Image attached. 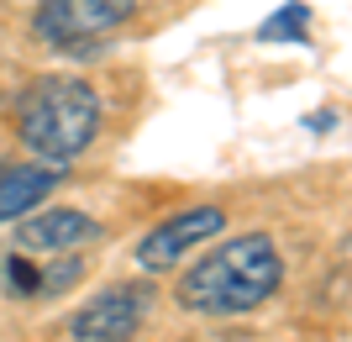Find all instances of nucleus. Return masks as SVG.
<instances>
[{
  "mask_svg": "<svg viewBox=\"0 0 352 342\" xmlns=\"http://www.w3.org/2000/svg\"><path fill=\"white\" fill-rule=\"evenodd\" d=\"M63 179H69V169H53V164H0V226L47 206Z\"/></svg>",
  "mask_w": 352,
  "mask_h": 342,
  "instance_id": "6e6552de",
  "label": "nucleus"
},
{
  "mask_svg": "<svg viewBox=\"0 0 352 342\" xmlns=\"http://www.w3.org/2000/svg\"><path fill=\"white\" fill-rule=\"evenodd\" d=\"M147 316H153V284L147 279L105 284L100 295H89L69 316V342H137Z\"/></svg>",
  "mask_w": 352,
  "mask_h": 342,
  "instance_id": "39448f33",
  "label": "nucleus"
},
{
  "mask_svg": "<svg viewBox=\"0 0 352 342\" xmlns=\"http://www.w3.org/2000/svg\"><path fill=\"white\" fill-rule=\"evenodd\" d=\"M85 279V258L79 253H58V258H37V253H0V290L11 300H53L63 290Z\"/></svg>",
  "mask_w": 352,
  "mask_h": 342,
  "instance_id": "0eeeda50",
  "label": "nucleus"
},
{
  "mask_svg": "<svg viewBox=\"0 0 352 342\" xmlns=\"http://www.w3.org/2000/svg\"><path fill=\"white\" fill-rule=\"evenodd\" d=\"M305 127H310V132H331V127H337V111H310Z\"/></svg>",
  "mask_w": 352,
  "mask_h": 342,
  "instance_id": "9d476101",
  "label": "nucleus"
},
{
  "mask_svg": "<svg viewBox=\"0 0 352 342\" xmlns=\"http://www.w3.org/2000/svg\"><path fill=\"white\" fill-rule=\"evenodd\" d=\"M105 127V105L95 85L79 74H43L16 95V137L37 164L74 169Z\"/></svg>",
  "mask_w": 352,
  "mask_h": 342,
  "instance_id": "f03ea898",
  "label": "nucleus"
},
{
  "mask_svg": "<svg viewBox=\"0 0 352 342\" xmlns=\"http://www.w3.org/2000/svg\"><path fill=\"white\" fill-rule=\"evenodd\" d=\"M252 43H289V47H305L310 43V0H284L279 11H268L252 32Z\"/></svg>",
  "mask_w": 352,
  "mask_h": 342,
  "instance_id": "1a4fd4ad",
  "label": "nucleus"
},
{
  "mask_svg": "<svg viewBox=\"0 0 352 342\" xmlns=\"http://www.w3.org/2000/svg\"><path fill=\"white\" fill-rule=\"evenodd\" d=\"M100 237H105V226L85 206H37L16 222L11 248L16 253H37V258H58V253H79V248H89Z\"/></svg>",
  "mask_w": 352,
  "mask_h": 342,
  "instance_id": "423d86ee",
  "label": "nucleus"
},
{
  "mask_svg": "<svg viewBox=\"0 0 352 342\" xmlns=\"http://www.w3.org/2000/svg\"><path fill=\"white\" fill-rule=\"evenodd\" d=\"M284 290V253L268 232H236V237L216 242L210 253H200L174 284L179 311L190 316H252Z\"/></svg>",
  "mask_w": 352,
  "mask_h": 342,
  "instance_id": "f257e3e1",
  "label": "nucleus"
},
{
  "mask_svg": "<svg viewBox=\"0 0 352 342\" xmlns=\"http://www.w3.org/2000/svg\"><path fill=\"white\" fill-rule=\"evenodd\" d=\"M226 232V211L221 206H184V211H168L158 226H147L142 237H137L132 258L137 268H142L147 279L153 274H168V268H179L184 258L195 253V248H206L210 237H221Z\"/></svg>",
  "mask_w": 352,
  "mask_h": 342,
  "instance_id": "20e7f679",
  "label": "nucleus"
},
{
  "mask_svg": "<svg viewBox=\"0 0 352 342\" xmlns=\"http://www.w3.org/2000/svg\"><path fill=\"white\" fill-rule=\"evenodd\" d=\"M142 0H37L32 37L53 53H95L137 16Z\"/></svg>",
  "mask_w": 352,
  "mask_h": 342,
  "instance_id": "7ed1b4c3",
  "label": "nucleus"
}]
</instances>
